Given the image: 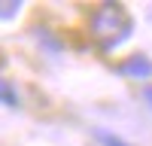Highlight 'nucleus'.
<instances>
[{
  "label": "nucleus",
  "mask_w": 152,
  "mask_h": 146,
  "mask_svg": "<svg viewBox=\"0 0 152 146\" xmlns=\"http://www.w3.org/2000/svg\"><path fill=\"white\" fill-rule=\"evenodd\" d=\"M91 31H94L97 40L104 43V49H113L116 43L128 40L131 21H128V15H125L119 6H100L91 15Z\"/></svg>",
  "instance_id": "f257e3e1"
},
{
  "label": "nucleus",
  "mask_w": 152,
  "mask_h": 146,
  "mask_svg": "<svg viewBox=\"0 0 152 146\" xmlns=\"http://www.w3.org/2000/svg\"><path fill=\"white\" fill-rule=\"evenodd\" d=\"M119 73L122 76H134V79H149L152 76V61L143 58V55H134V58L119 64Z\"/></svg>",
  "instance_id": "f03ea898"
},
{
  "label": "nucleus",
  "mask_w": 152,
  "mask_h": 146,
  "mask_svg": "<svg viewBox=\"0 0 152 146\" xmlns=\"http://www.w3.org/2000/svg\"><path fill=\"white\" fill-rule=\"evenodd\" d=\"M0 104H6V107H15V104H18L15 91H12V85H9L6 79H0Z\"/></svg>",
  "instance_id": "7ed1b4c3"
},
{
  "label": "nucleus",
  "mask_w": 152,
  "mask_h": 146,
  "mask_svg": "<svg viewBox=\"0 0 152 146\" xmlns=\"http://www.w3.org/2000/svg\"><path fill=\"white\" fill-rule=\"evenodd\" d=\"M18 9H21V3H18V0H12V3H0V18H12Z\"/></svg>",
  "instance_id": "20e7f679"
},
{
  "label": "nucleus",
  "mask_w": 152,
  "mask_h": 146,
  "mask_svg": "<svg viewBox=\"0 0 152 146\" xmlns=\"http://www.w3.org/2000/svg\"><path fill=\"white\" fill-rule=\"evenodd\" d=\"M97 137H100V143H107V146H128V143H122L119 137H113V134H107V131H100Z\"/></svg>",
  "instance_id": "39448f33"
},
{
  "label": "nucleus",
  "mask_w": 152,
  "mask_h": 146,
  "mask_svg": "<svg viewBox=\"0 0 152 146\" xmlns=\"http://www.w3.org/2000/svg\"><path fill=\"white\" fill-rule=\"evenodd\" d=\"M143 97H146V101L152 104V85H146V88H143Z\"/></svg>",
  "instance_id": "423d86ee"
}]
</instances>
